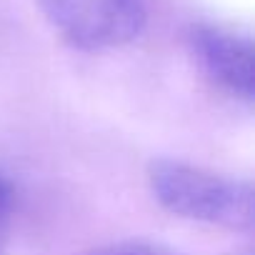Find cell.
<instances>
[{
	"mask_svg": "<svg viewBox=\"0 0 255 255\" xmlns=\"http://www.w3.org/2000/svg\"><path fill=\"white\" fill-rule=\"evenodd\" d=\"M153 198L173 215L243 233L253 228V185L193 163L160 158L148 168Z\"/></svg>",
	"mask_w": 255,
	"mask_h": 255,
	"instance_id": "6da1fadb",
	"label": "cell"
},
{
	"mask_svg": "<svg viewBox=\"0 0 255 255\" xmlns=\"http://www.w3.org/2000/svg\"><path fill=\"white\" fill-rule=\"evenodd\" d=\"M38 5L68 45L88 53L133 43L148 23L145 0H38Z\"/></svg>",
	"mask_w": 255,
	"mask_h": 255,
	"instance_id": "7a4b0ae2",
	"label": "cell"
},
{
	"mask_svg": "<svg viewBox=\"0 0 255 255\" xmlns=\"http://www.w3.org/2000/svg\"><path fill=\"white\" fill-rule=\"evenodd\" d=\"M190 53L200 73L225 95L250 103L255 93L253 40L233 28L195 23L188 30Z\"/></svg>",
	"mask_w": 255,
	"mask_h": 255,
	"instance_id": "3957f363",
	"label": "cell"
},
{
	"mask_svg": "<svg viewBox=\"0 0 255 255\" xmlns=\"http://www.w3.org/2000/svg\"><path fill=\"white\" fill-rule=\"evenodd\" d=\"M88 255H178V253L153 240H118V243L100 245Z\"/></svg>",
	"mask_w": 255,
	"mask_h": 255,
	"instance_id": "277c9868",
	"label": "cell"
},
{
	"mask_svg": "<svg viewBox=\"0 0 255 255\" xmlns=\"http://www.w3.org/2000/svg\"><path fill=\"white\" fill-rule=\"evenodd\" d=\"M13 213H15V190L10 180L0 173V255H5L8 243H10Z\"/></svg>",
	"mask_w": 255,
	"mask_h": 255,
	"instance_id": "5b68a950",
	"label": "cell"
}]
</instances>
